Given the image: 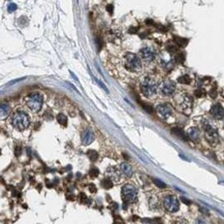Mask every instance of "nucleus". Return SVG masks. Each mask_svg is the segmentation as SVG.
<instances>
[{
    "label": "nucleus",
    "instance_id": "obj_33",
    "mask_svg": "<svg viewBox=\"0 0 224 224\" xmlns=\"http://www.w3.org/2000/svg\"><path fill=\"white\" fill-rule=\"evenodd\" d=\"M20 150H21V149H20L19 147H17V149H16V156H19V155H20Z\"/></svg>",
    "mask_w": 224,
    "mask_h": 224
},
{
    "label": "nucleus",
    "instance_id": "obj_3",
    "mask_svg": "<svg viewBox=\"0 0 224 224\" xmlns=\"http://www.w3.org/2000/svg\"><path fill=\"white\" fill-rule=\"evenodd\" d=\"M10 124L15 129L19 131H23L29 127L30 119L28 115L23 111H16L10 116Z\"/></svg>",
    "mask_w": 224,
    "mask_h": 224
},
{
    "label": "nucleus",
    "instance_id": "obj_16",
    "mask_svg": "<svg viewBox=\"0 0 224 224\" xmlns=\"http://www.w3.org/2000/svg\"><path fill=\"white\" fill-rule=\"evenodd\" d=\"M120 170H121V173H122L123 175H125L127 177L132 176V173H133L132 168H131L129 164H127V163H121L120 164Z\"/></svg>",
    "mask_w": 224,
    "mask_h": 224
},
{
    "label": "nucleus",
    "instance_id": "obj_7",
    "mask_svg": "<svg viewBox=\"0 0 224 224\" xmlns=\"http://www.w3.org/2000/svg\"><path fill=\"white\" fill-rule=\"evenodd\" d=\"M163 205H164L166 211H168L170 213L177 212L180 208L179 200H178V198L176 196H173V195H168V196H165L164 200H163Z\"/></svg>",
    "mask_w": 224,
    "mask_h": 224
},
{
    "label": "nucleus",
    "instance_id": "obj_8",
    "mask_svg": "<svg viewBox=\"0 0 224 224\" xmlns=\"http://www.w3.org/2000/svg\"><path fill=\"white\" fill-rule=\"evenodd\" d=\"M138 57L143 60L146 63H150L152 61H154V59L156 58V53L152 48L146 47L140 50L138 52Z\"/></svg>",
    "mask_w": 224,
    "mask_h": 224
},
{
    "label": "nucleus",
    "instance_id": "obj_32",
    "mask_svg": "<svg viewBox=\"0 0 224 224\" xmlns=\"http://www.w3.org/2000/svg\"><path fill=\"white\" fill-rule=\"evenodd\" d=\"M96 42H97V44H98V49L100 50V49H101V42H100V40H99V38H97V40H96Z\"/></svg>",
    "mask_w": 224,
    "mask_h": 224
},
{
    "label": "nucleus",
    "instance_id": "obj_31",
    "mask_svg": "<svg viewBox=\"0 0 224 224\" xmlns=\"http://www.w3.org/2000/svg\"><path fill=\"white\" fill-rule=\"evenodd\" d=\"M90 190H91V192H96V188L94 187V185H90Z\"/></svg>",
    "mask_w": 224,
    "mask_h": 224
},
{
    "label": "nucleus",
    "instance_id": "obj_29",
    "mask_svg": "<svg viewBox=\"0 0 224 224\" xmlns=\"http://www.w3.org/2000/svg\"><path fill=\"white\" fill-rule=\"evenodd\" d=\"M106 10H108L109 13H113V12H114V6H113L112 4L108 5V6H106Z\"/></svg>",
    "mask_w": 224,
    "mask_h": 224
},
{
    "label": "nucleus",
    "instance_id": "obj_26",
    "mask_svg": "<svg viewBox=\"0 0 224 224\" xmlns=\"http://www.w3.org/2000/svg\"><path fill=\"white\" fill-rule=\"evenodd\" d=\"M17 8H18L17 4H15V3H10V4H8V10L9 13H13L17 9Z\"/></svg>",
    "mask_w": 224,
    "mask_h": 224
},
{
    "label": "nucleus",
    "instance_id": "obj_19",
    "mask_svg": "<svg viewBox=\"0 0 224 224\" xmlns=\"http://www.w3.org/2000/svg\"><path fill=\"white\" fill-rule=\"evenodd\" d=\"M57 121H58V123L60 125H63V126H66L67 125V118L65 115H63V114H59V115H57Z\"/></svg>",
    "mask_w": 224,
    "mask_h": 224
},
{
    "label": "nucleus",
    "instance_id": "obj_17",
    "mask_svg": "<svg viewBox=\"0 0 224 224\" xmlns=\"http://www.w3.org/2000/svg\"><path fill=\"white\" fill-rule=\"evenodd\" d=\"M106 177L109 178V179L113 180L114 182H115V181H117L119 179L120 176H119V173H118V172H117V169L115 168H109L108 170H106Z\"/></svg>",
    "mask_w": 224,
    "mask_h": 224
},
{
    "label": "nucleus",
    "instance_id": "obj_23",
    "mask_svg": "<svg viewBox=\"0 0 224 224\" xmlns=\"http://www.w3.org/2000/svg\"><path fill=\"white\" fill-rule=\"evenodd\" d=\"M178 81H179V83H181V84H189L191 80H190L189 76H187V74H184V76L180 77L179 79H178Z\"/></svg>",
    "mask_w": 224,
    "mask_h": 224
},
{
    "label": "nucleus",
    "instance_id": "obj_24",
    "mask_svg": "<svg viewBox=\"0 0 224 224\" xmlns=\"http://www.w3.org/2000/svg\"><path fill=\"white\" fill-rule=\"evenodd\" d=\"M175 61L177 63H183L185 61V55L183 53H178L175 57Z\"/></svg>",
    "mask_w": 224,
    "mask_h": 224
},
{
    "label": "nucleus",
    "instance_id": "obj_13",
    "mask_svg": "<svg viewBox=\"0 0 224 224\" xmlns=\"http://www.w3.org/2000/svg\"><path fill=\"white\" fill-rule=\"evenodd\" d=\"M191 105H192V99L189 97V96H184L180 102L181 109L185 113H190Z\"/></svg>",
    "mask_w": 224,
    "mask_h": 224
},
{
    "label": "nucleus",
    "instance_id": "obj_14",
    "mask_svg": "<svg viewBox=\"0 0 224 224\" xmlns=\"http://www.w3.org/2000/svg\"><path fill=\"white\" fill-rule=\"evenodd\" d=\"M212 116L216 119H222L224 117V109L220 104H214L211 109Z\"/></svg>",
    "mask_w": 224,
    "mask_h": 224
},
{
    "label": "nucleus",
    "instance_id": "obj_1",
    "mask_svg": "<svg viewBox=\"0 0 224 224\" xmlns=\"http://www.w3.org/2000/svg\"><path fill=\"white\" fill-rule=\"evenodd\" d=\"M158 87L159 85L156 82V80L151 76H146L143 79L141 80L140 83V89L141 92L143 93L144 96L148 98L153 97L158 91Z\"/></svg>",
    "mask_w": 224,
    "mask_h": 224
},
{
    "label": "nucleus",
    "instance_id": "obj_22",
    "mask_svg": "<svg viewBox=\"0 0 224 224\" xmlns=\"http://www.w3.org/2000/svg\"><path fill=\"white\" fill-rule=\"evenodd\" d=\"M9 114V106L8 104H1V117L2 118H4Z\"/></svg>",
    "mask_w": 224,
    "mask_h": 224
},
{
    "label": "nucleus",
    "instance_id": "obj_12",
    "mask_svg": "<svg viewBox=\"0 0 224 224\" xmlns=\"http://www.w3.org/2000/svg\"><path fill=\"white\" fill-rule=\"evenodd\" d=\"M81 138H82V143H83V145H85V146L90 145L92 141H94V133L92 132L90 129H87V130L83 131Z\"/></svg>",
    "mask_w": 224,
    "mask_h": 224
},
{
    "label": "nucleus",
    "instance_id": "obj_2",
    "mask_svg": "<svg viewBox=\"0 0 224 224\" xmlns=\"http://www.w3.org/2000/svg\"><path fill=\"white\" fill-rule=\"evenodd\" d=\"M122 63L124 67L130 72L138 73L141 72V68H143L141 59L133 53H126L122 58Z\"/></svg>",
    "mask_w": 224,
    "mask_h": 224
},
{
    "label": "nucleus",
    "instance_id": "obj_5",
    "mask_svg": "<svg viewBox=\"0 0 224 224\" xmlns=\"http://www.w3.org/2000/svg\"><path fill=\"white\" fill-rule=\"evenodd\" d=\"M123 200L127 204H133L137 200V189L133 185L125 184L122 187V192H121Z\"/></svg>",
    "mask_w": 224,
    "mask_h": 224
},
{
    "label": "nucleus",
    "instance_id": "obj_30",
    "mask_svg": "<svg viewBox=\"0 0 224 224\" xmlns=\"http://www.w3.org/2000/svg\"><path fill=\"white\" fill-rule=\"evenodd\" d=\"M195 95H196L197 97H200V96L202 95V91L201 90H197L196 92H195Z\"/></svg>",
    "mask_w": 224,
    "mask_h": 224
},
{
    "label": "nucleus",
    "instance_id": "obj_21",
    "mask_svg": "<svg viewBox=\"0 0 224 224\" xmlns=\"http://www.w3.org/2000/svg\"><path fill=\"white\" fill-rule=\"evenodd\" d=\"M175 40V42L176 44L179 45V47H185L187 44H188V40H185V38H181V37H175L173 38Z\"/></svg>",
    "mask_w": 224,
    "mask_h": 224
},
{
    "label": "nucleus",
    "instance_id": "obj_4",
    "mask_svg": "<svg viewBox=\"0 0 224 224\" xmlns=\"http://www.w3.org/2000/svg\"><path fill=\"white\" fill-rule=\"evenodd\" d=\"M42 104H44V98H42V95L38 92L31 93L25 98V104L33 113L40 112L41 109Z\"/></svg>",
    "mask_w": 224,
    "mask_h": 224
},
{
    "label": "nucleus",
    "instance_id": "obj_27",
    "mask_svg": "<svg viewBox=\"0 0 224 224\" xmlns=\"http://www.w3.org/2000/svg\"><path fill=\"white\" fill-rule=\"evenodd\" d=\"M154 183L157 185L158 187H160V188H164L165 187V184L162 182V181H160V180H158V179H154Z\"/></svg>",
    "mask_w": 224,
    "mask_h": 224
},
{
    "label": "nucleus",
    "instance_id": "obj_15",
    "mask_svg": "<svg viewBox=\"0 0 224 224\" xmlns=\"http://www.w3.org/2000/svg\"><path fill=\"white\" fill-rule=\"evenodd\" d=\"M187 136L192 141H197L200 137V130L196 127H191L187 131Z\"/></svg>",
    "mask_w": 224,
    "mask_h": 224
},
{
    "label": "nucleus",
    "instance_id": "obj_9",
    "mask_svg": "<svg viewBox=\"0 0 224 224\" xmlns=\"http://www.w3.org/2000/svg\"><path fill=\"white\" fill-rule=\"evenodd\" d=\"M202 128L205 130V137L209 141H215L217 138H218V134H217V131L213 128L211 125L209 124L208 121H204L202 122Z\"/></svg>",
    "mask_w": 224,
    "mask_h": 224
},
{
    "label": "nucleus",
    "instance_id": "obj_18",
    "mask_svg": "<svg viewBox=\"0 0 224 224\" xmlns=\"http://www.w3.org/2000/svg\"><path fill=\"white\" fill-rule=\"evenodd\" d=\"M172 131H173V134H176V136H178L179 137H181L182 140L187 141V136L184 133V131H183L182 129H180V128H173Z\"/></svg>",
    "mask_w": 224,
    "mask_h": 224
},
{
    "label": "nucleus",
    "instance_id": "obj_20",
    "mask_svg": "<svg viewBox=\"0 0 224 224\" xmlns=\"http://www.w3.org/2000/svg\"><path fill=\"white\" fill-rule=\"evenodd\" d=\"M101 183H102V187L106 188V189H109V188H112V187H113V185H114V181L109 179V178L106 177L105 179H104V181H102Z\"/></svg>",
    "mask_w": 224,
    "mask_h": 224
},
{
    "label": "nucleus",
    "instance_id": "obj_34",
    "mask_svg": "<svg viewBox=\"0 0 224 224\" xmlns=\"http://www.w3.org/2000/svg\"><path fill=\"white\" fill-rule=\"evenodd\" d=\"M146 23H148V25H153V24H154L152 20H147V21H146Z\"/></svg>",
    "mask_w": 224,
    "mask_h": 224
},
{
    "label": "nucleus",
    "instance_id": "obj_11",
    "mask_svg": "<svg viewBox=\"0 0 224 224\" xmlns=\"http://www.w3.org/2000/svg\"><path fill=\"white\" fill-rule=\"evenodd\" d=\"M159 63H160V65L165 69H172L173 66V60L169 54H166V55L163 54L162 56H160Z\"/></svg>",
    "mask_w": 224,
    "mask_h": 224
},
{
    "label": "nucleus",
    "instance_id": "obj_28",
    "mask_svg": "<svg viewBox=\"0 0 224 224\" xmlns=\"http://www.w3.org/2000/svg\"><path fill=\"white\" fill-rule=\"evenodd\" d=\"M99 173V170L96 168H91L90 170V176L91 177H96Z\"/></svg>",
    "mask_w": 224,
    "mask_h": 224
},
{
    "label": "nucleus",
    "instance_id": "obj_6",
    "mask_svg": "<svg viewBox=\"0 0 224 224\" xmlns=\"http://www.w3.org/2000/svg\"><path fill=\"white\" fill-rule=\"evenodd\" d=\"M158 91L161 93L163 96H172L176 92V84L173 83V81L165 80L162 81L161 83L159 84Z\"/></svg>",
    "mask_w": 224,
    "mask_h": 224
},
{
    "label": "nucleus",
    "instance_id": "obj_25",
    "mask_svg": "<svg viewBox=\"0 0 224 224\" xmlns=\"http://www.w3.org/2000/svg\"><path fill=\"white\" fill-rule=\"evenodd\" d=\"M88 157L90 158L92 161H95L96 159H97V157H98V154L97 153H96L95 151H93V150H90V151H88Z\"/></svg>",
    "mask_w": 224,
    "mask_h": 224
},
{
    "label": "nucleus",
    "instance_id": "obj_10",
    "mask_svg": "<svg viewBox=\"0 0 224 224\" xmlns=\"http://www.w3.org/2000/svg\"><path fill=\"white\" fill-rule=\"evenodd\" d=\"M156 111H157L158 115L161 117L162 119H168L173 115L172 108H170L168 104H159L157 108H156Z\"/></svg>",
    "mask_w": 224,
    "mask_h": 224
},
{
    "label": "nucleus",
    "instance_id": "obj_35",
    "mask_svg": "<svg viewBox=\"0 0 224 224\" xmlns=\"http://www.w3.org/2000/svg\"><path fill=\"white\" fill-rule=\"evenodd\" d=\"M196 224H205V223H204V222H202L200 219H198V220H197V221H196Z\"/></svg>",
    "mask_w": 224,
    "mask_h": 224
}]
</instances>
